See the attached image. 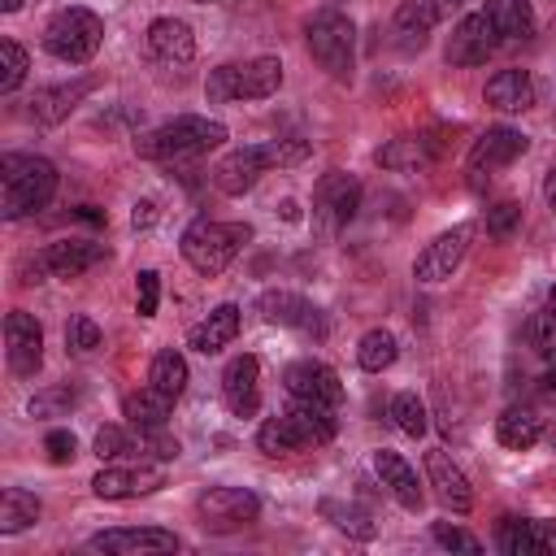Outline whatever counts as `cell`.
<instances>
[{
  "mask_svg": "<svg viewBox=\"0 0 556 556\" xmlns=\"http://www.w3.org/2000/svg\"><path fill=\"white\" fill-rule=\"evenodd\" d=\"M521 226V204L517 200H500L486 208V235L495 239H513V230Z\"/></svg>",
  "mask_w": 556,
  "mask_h": 556,
  "instance_id": "cell-41",
  "label": "cell"
},
{
  "mask_svg": "<svg viewBox=\"0 0 556 556\" xmlns=\"http://www.w3.org/2000/svg\"><path fill=\"white\" fill-rule=\"evenodd\" d=\"M395 356H400V343H395V334L382 330V326H378V330H365L361 343H356V365H361L365 374H382V369H391Z\"/></svg>",
  "mask_w": 556,
  "mask_h": 556,
  "instance_id": "cell-34",
  "label": "cell"
},
{
  "mask_svg": "<svg viewBox=\"0 0 556 556\" xmlns=\"http://www.w3.org/2000/svg\"><path fill=\"white\" fill-rule=\"evenodd\" d=\"M482 13L491 17V26H495V35L504 43H517V39H530L534 35V9H530V0H486Z\"/></svg>",
  "mask_w": 556,
  "mask_h": 556,
  "instance_id": "cell-31",
  "label": "cell"
},
{
  "mask_svg": "<svg viewBox=\"0 0 556 556\" xmlns=\"http://www.w3.org/2000/svg\"><path fill=\"white\" fill-rule=\"evenodd\" d=\"M252 239V226H243V222H213V217H195L187 230H182V261L195 269V274H204V278H213V274H222L239 252H243V243Z\"/></svg>",
  "mask_w": 556,
  "mask_h": 556,
  "instance_id": "cell-5",
  "label": "cell"
},
{
  "mask_svg": "<svg viewBox=\"0 0 556 556\" xmlns=\"http://www.w3.org/2000/svg\"><path fill=\"white\" fill-rule=\"evenodd\" d=\"M387 413H391V421H395L408 439H421V434H426V404H421L413 391H395L391 404H387Z\"/></svg>",
  "mask_w": 556,
  "mask_h": 556,
  "instance_id": "cell-36",
  "label": "cell"
},
{
  "mask_svg": "<svg viewBox=\"0 0 556 556\" xmlns=\"http://www.w3.org/2000/svg\"><path fill=\"white\" fill-rule=\"evenodd\" d=\"M235 334H239V304H217L204 321L187 330V348L200 356H217L226 343H235Z\"/></svg>",
  "mask_w": 556,
  "mask_h": 556,
  "instance_id": "cell-25",
  "label": "cell"
},
{
  "mask_svg": "<svg viewBox=\"0 0 556 556\" xmlns=\"http://www.w3.org/2000/svg\"><path fill=\"white\" fill-rule=\"evenodd\" d=\"M465 0H400V9H395V35H400V43L404 48H421L426 43V35L452 13V9H460Z\"/></svg>",
  "mask_w": 556,
  "mask_h": 556,
  "instance_id": "cell-21",
  "label": "cell"
},
{
  "mask_svg": "<svg viewBox=\"0 0 556 556\" xmlns=\"http://www.w3.org/2000/svg\"><path fill=\"white\" fill-rule=\"evenodd\" d=\"M143 452V434L135 439L130 430H122V426H100L96 430V456L100 460H117V456H126V452Z\"/></svg>",
  "mask_w": 556,
  "mask_h": 556,
  "instance_id": "cell-38",
  "label": "cell"
},
{
  "mask_svg": "<svg viewBox=\"0 0 556 556\" xmlns=\"http://www.w3.org/2000/svg\"><path fill=\"white\" fill-rule=\"evenodd\" d=\"M195 513H200L204 530L226 534V530H243L248 521H256L261 500L248 486H208L195 495Z\"/></svg>",
  "mask_w": 556,
  "mask_h": 556,
  "instance_id": "cell-8",
  "label": "cell"
},
{
  "mask_svg": "<svg viewBox=\"0 0 556 556\" xmlns=\"http://www.w3.org/2000/svg\"><path fill=\"white\" fill-rule=\"evenodd\" d=\"M374 473L382 478V486L395 495V504L400 508H408V513H421V504H426V491L417 486V469L400 456V452H374Z\"/></svg>",
  "mask_w": 556,
  "mask_h": 556,
  "instance_id": "cell-22",
  "label": "cell"
},
{
  "mask_svg": "<svg viewBox=\"0 0 556 556\" xmlns=\"http://www.w3.org/2000/svg\"><path fill=\"white\" fill-rule=\"evenodd\" d=\"M282 87V61L278 56H252V61H226L217 70H208L204 96L213 104L226 100H265Z\"/></svg>",
  "mask_w": 556,
  "mask_h": 556,
  "instance_id": "cell-6",
  "label": "cell"
},
{
  "mask_svg": "<svg viewBox=\"0 0 556 556\" xmlns=\"http://www.w3.org/2000/svg\"><path fill=\"white\" fill-rule=\"evenodd\" d=\"M434 156H439V143L426 139V135H400V139H391V143H382V148L374 152V161H378L382 169H395V174L421 169V165H430Z\"/></svg>",
  "mask_w": 556,
  "mask_h": 556,
  "instance_id": "cell-28",
  "label": "cell"
},
{
  "mask_svg": "<svg viewBox=\"0 0 556 556\" xmlns=\"http://www.w3.org/2000/svg\"><path fill=\"white\" fill-rule=\"evenodd\" d=\"M91 552L104 556H161V552H178V534L161 530V526H122V530H100L87 539Z\"/></svg>",
  "mask_w": 556,
  "mask_h": 556,
  "instance_id": "cell-11",
  "label": "cell"
},
{
  "mask_svg": "<svg viewBox=\"0 0 556 556\" xmlns=\"http://www.w3.org/2000/svg\"><path fill=\"white\" fill-rule=\"evenodd\" d=\"M530 556H556V521L530 517Z\"/></svg>",
  "mask_w": 556,
  "mask_h": 556,
  "instance_id": "cell-46",
  "label": "cell"
},
{
  "mask_svg": "<svg viewBox=\"0 0 556 556\" xmlns=\"http://www.w3.org/2000/svg\"><path fill=\"white\" fill-rule=\"evenodd\" d=\"M500 43H504V39L495 35L491 17H486V13H469V17H460V22L452 26L447 48H443V61L456 65V70H469V65H482Z\"/></svg>",
  "mask_w": 556,
  "mask_h": 556,
  "instance_id": "cell-13",
  "label": "cell"
},
{
  "mask_svg": "<svg viewBox=\"0 0 556 556\" xmlns=\"http://www.w3.org/2000/svg\"><path fill=\"white\" fill-rule=\"evenodd\" d=\"M430 534H434V543L447 547V552H482V539H473L469 530H460V526H452V521H434Z\"/></svg>",
  "mask_w": 556,
  "mask_h": 556,
  "instance_id": "cell-43",
  "label": "cell"
},
{
  "mask_svg": "<svg viewBox=\"0 0 556 556\" xmlns=\"http://www.w3.org/2000/svg\"><path fill=\"white\" fill-rule=\"evenodd\" d=\"M200 4H208V0H200Z\"/></svg>",
  "mask_w": 556,
  "mask_h": 556,
  "instance_id": "cell-51",
  "label": "cell"
},
{
  "mask_svg": "<svg viewBox=\"0 0 556 556\" xmlns=\"http://www.w3.org/2000/svg\"><path fill=\"white\" fill-rule=\"evenodd\" d=\"M282 387L291 400H317V404H330L339 408L343 404V382L339 374L326 365V361H313V356H300L282 369Z\"/></svg>",
  "mask_w": 556,
  "mask_h": 556,
  "instance_id": "cell-15",
  "label": "cell"
},
{
  "mask_svg": "<svg viewBox=\"0 0 556 556\" xmlns=\"http://www.w3.org/2000/svg\"><path fill=\"white\" fill-rule=\"evenodd\" d=\"M426 482L434 486V500H439L443 508H452L456 517L473 508V486H469L465 469H460L443 447H430V452H426Z\"/></svg>",
  "mask_w": 556,
  "mask_h": 556,
  "instance_id": "cell-18",
  "label": "cell"
},
{
  "mask_svg": "<svg viewBox=\"0 0 556 556\" xmlns=\"http://www.w3.org/2000/svg\"><path fill=\"white\" fill-rule=\"evenodd\" d=\"M39 513H43V504H39L35 491L9 486V491L0 495V534H22V530H30V526L39 521Z\"/></svg>",
  "mask_w": 556,
  "mask_h": 556,
  "instance_id": "cell-32",
  "label": "cell"
},
{
  "mask_svg": "<svg viewBox=\"0 0 556 556\" xmlns=\"http://www.w3.org/2000/svg\"><path fill=\"white\" fill-rule=\"evenodd\" d=\"M222 400L235 417H252L261 404V361L252 352H239L226 369H222Z\"/></svg>",
  "mask_w": 556,
  "mask_h": 556,
  "instance_id": "cell-20",
  "label": "cell"
},
{
  "mask_svg": "<svg viewBox=\"0 0 556 556\" xmlns=\"http://www.w3.org/2000/svg\"><path fill=\"white\" fill-rule=\"evenodd\" d=\"M100 43H104V22H100L91 9H83V4L56 9V13L48 17V26H43V48H48L56 61H65V65L91 61V56L100 52Z\"/></svg>",
  "mask_w": 556,
  "mask_h": 556,
  "instance_id": "cell-7",
  "label": "cell"
},
{
  "mask_svg": "<svg viewBox=\"0 0 556 556\" xmlns=\"http://www.w3.org/2000/svg\"><path fill=\"white\" fill-rule=\"evenodd\" d=\"M152 222H156V204H152V200H139L135 213H130V226H135V230H148Z\"/></svg>",
  "mask_w": 556,
  "mask_h": 556,
  "instance_id": "cell-47",
  "label": "cell"
},
{
  "mask_svg": "<svg viewBox=\"0 0 556 556\" xmlns=\"http://www.w3.org/2000/svg\"><path fill=\"white\" fill-rule=\"evenodd\" d=\"M26 0H0V13H17Z\"/></svg>",
  "mask_w": 556,
  "mask_h": 556,
  "instance_id": "cell-49",
  "label": "cell"
},
{
  "mask_svg": "<svg viewBox=\"0 0 556 556\" xmlns=\"http://www.w3.org/2000/svg\"><path fill=\"white\" fill-rule=\"evenodd\" d=\"M165 486V469L156 465H104L96 478H91V491L100 500H139V495H152Z\"/></svg>",
  "mask_w": 556,
  "mask_h": 556,
  "instance_id": "cell-17",
  "label": "cell"
},
{
  "mask_svg": "<svg viewBox=\"0 0 556 556\" xmlns=\"http://www.w3.org/2000/svg\"><path fill=\"white\" fill-rule=\"evenodd\" d=\"M495 543L508 556H530V517H504L495 530Z\"/></svg>",
  "mask_w": 556,
  "mask_h": 556,
  "instance_id": "cell-39",
  "label": "cell"
},
{
  "mask_svg": "<svg viewBox=\"0 0 556 556\" xmlns=\"http://www.w3.org/2000/svg\"><path fill=\"white\" fill-rule=\"evenodd\" d=\"M226 143V126L217 117H200V113H182V117H169L161 126H152L148 135L135 139V152L143 161H165V165H178V161H195L213 148Z\"/></svg>",
  "mask_w": 556,
  "mask_h": 556,
  "instance_id": "cell-1",
  "label": "cell"
},
{
  "mask_svg": "<svg viewBox=\"0 0 556 556\" xmlns=\"http://www.w3.org/2000/svg\"><path fill=\"white\" fill-rule=\"evenodd\" d=\"M482 100L491 109H500V113L534 109V78H530V70H500V74H491L486 87H482Z\"/></svg>",
  "mask_w": 556,
  "mask_h": 556,
  "instance_id": "cell-24",
  "label": "cell"
},
{
  "mask_svg": "<svg viewBox=\"0 0 556 556\" xmlns=\"http://www.w3.org/2000/svg\"><path fill=\"white\" fill-rule=\"evenodd\" d=\"M65 348H70V352H78V356L96 352V348H100V326H96L87 313L70 317V326H65Z\"/></svg>",
  "mask_w": 556,
  "mask_h": 556,
  "instance_id": "cell-40",
  "label": "cell"
},
{
  "mask_svg": "<svg viewBox=\"0 0 556 556\" xmlns=\"http://www.w3.org/2000/svg\"><path fill=\"white\" fill-rule=\"evenodd\" d=\"M469 243H473V222H456L452 230L434 235V239L417 252V261H413V278H417V282H426V287L447 282V278L460 269V261H465Z\"/></svg>",
  "mask_w": 556,
  "mask_h": 556,
  "instance_id": "cell-9",
  "label": "cell"
},
{
  "mask_svg": "<svg viewBox=\"0 0 556 556\" xmlns=\"http://www.w3.org/2000/svg\"><path fill=\"white\" fill-rule=\"evenodd\" d=\"M274 169V152H269V139L265 143H248V148H235L226 152L217 165H213V187L222 195H243L261 182V174Z\"/></svg>",
  "mask_w": 556,
  "mask_h": 556,
  "instance_id": "cell-12",
  "label": "cell"
},
{
  "mask_svg": "<svg viewBox=\"0 0 556 556\" xmlns=\"http://www.w3.org/2000/svg\"><path fill=\"white\" fill-rule=\"evenodd\" d=\"M547 313H556V282H552V291H547Z\"/></svg>",
  "mask_w": 556,
  "mask_h": 556,
  "instance_id": "cell-50",
  "label": "cell"
},
{
  "mask_svg": "<svg viewBox=\"0 0 556 556\" xmlns=\"http://www.w3.org/2000/svg\"><path fill=\"white\" fill-rule=\"evenodd\" d=\"M495 439L508 447V452H530L539 439H543V417L534 408H504L495 417Z\"/></svg>",
  "mask_w": 556,
  "mask_h": 556,
  "instance_id": "cell-29",
  "label": "cell"
},
{
  "mask_svg": "<svg viewBox=\"0 0 556 556\" xmlns=\"http://www.w3.org/2000/svg\"><path fill=\"white\" fill-rule=\"evenodd\" d=\"M4 356L17 378H35L43 365V326L26 308H13L4 317Z\"/></svg>",
  "mask_w": 556,
  "mask_h": 556,
  "instance_id": "cell-14",
  "label": "cell"
},
{
  "mask_svg": "<svg viewBox=\"0 0 556 556\" xmlns=\"http://www.w3.org/2000/svg\"><path fill=\"white\" fill-rule=\"evenodd\" d=\"M187 356L178 352V348H161L156 356H152V365H148V382L156 387V391H165L169 400H178L182 391H187Z\"/></svg>",
  "mask_w": 556,
  "mask_h": 556,
  "instance_id": "cell-33",
  "label": "cell"
},
{
  "mask_svg": "<svg viewBox=\"0 0 556 556\" xmlns=\"http://www.w3.org/2000/svg\"><path fill=\"white\" fill-rule=\"evenodd\" d=\"M156 304H161V274L156 269H139V278H135V308H139V317H156Z\"/></svg>",
  "mask_w": 556,
  "mask_h": 556,
  "instance_id": "cell-42",
  "label": "cell"
},
{
  "mask_svg": "<svg viewBox=\"0 0 556 556\" xmlns=\"http://www.w3.org/2000/svg\"><path fill=\"white\" fill-rule=\"evenodd\" d=\"M104 256H109L104 243H91V239H56V243L43 248L48 274H56V278H78V274H87L91 265H100Z\"/></svg>",
  "mask_w": 556,
  "mask_h": 556,
  "instance_id": "cell-26",
  "label": "cell"
},
{
  "mask_svg": "<svg viewBox=\"0 0 556 556\" xmlns=\"http://www.w3.org/2000/svg\"><path fill=\"white\" fill-rule=\"evenodd\" d=\"M91 87H96L91 78H74V83L39 87V91H35V100H30V117H35L39 126H56V122H65V117L74 113V104H78Z\"/></svg>",
  "mask_w": 556,
  "mask_h": 556,
  "instance_id": "cell-27",
  "label": "cell"
},
{
  "mask_svg": "<svg viewBox=\"0 0 556 556\" xmlns=\"http://www.w3.org/2000/svg\"><path fill=\"white\" fill-rule=\"evenodd\" d=\"M356 208H361V182L352 174L330 169V174L317 178V187H313V222L321 230L348 226L356 217Z\"/></svg>",
  "mask_w": 556,
  "mask_h": 556,
  "instance_id": "cell-10",
  "label": "cell"
},
{
  "mask_svg": "<svg viewBox=\"0 0 556 556\" xmlns=\"http://www.w3.org/2000/svg\"><path fill=\"white\" fill-rule=\"evenodd\" d=\"M530 343L547 365H556V313H539L530 321Z\"/></svg>",
  "mask_w": 556,
  "mask_h": 556,
  "instance_id": "cell-44",
  "label": "cell"
},
{
  "mask_svg": "<svg viewBox=\"0 0 556 556\" xmlns=\"http://www.w3.org/2000/svg\"><path fill=\"white\" fill-rule=\"evenodd\" d=\"M321 517L334 526V530H343V534H352V539H374L378 534V526L369 521V513H361L356 504H339V500H321Z\"/></svg>",
  "mask_w": 556,
  "mask_h": 556,
  "instance_id": "cell-35",
  "label": "cell"
},
{
  "mask_svg": "<svg viewBox=\"0 0 556 556\" xmlns=\"http://www.w3.org/2000/svg\"><path fill=\"white\" fill-rule=\"evenodd\" d=\"M543 195H547V208L556 213V165L547 169V182H543Z\"/></svg>",
  "mask_w": 556,
  "mask_h": 556,
  "instance_id": "cell-48",
  "label": "cell"
},
{
  "mask_svg": "<svg viewBox=\"0 0 556 556\" xmlns=\"http://www.w3.org/2000/svg\"><path fill=\"white\" fill-rule=\"evenodd\" d=\"M0 187H4V217L17 222L26 213H39L56 195V165L35 152H4L0 156Z\"/></svg>",
  "mask_w": 556,
  "mask_h": 556,
  "instance_id": "cell-3",
  "label": "cell"
},
{
  "mask_svg": "<svg viewBox=\"0 0 556 556\" xmlns=\"http://www.w3.org/2000/svg\"><path fill=\"white\" fill-rule=\"evenodd\" d=\"M169 408H174V400H169L165 391H156L152 382H148L143 391H130V395L122 400V417H126L135 430H165Z\"/></svg>",
  "mask_w": 556,
  "mask_h": 556,
  "instance_id": "cell-30",
  "label": "cell"
},
{
  "mask_svg": "<svg viewBox=\"0 0 556 556\" xmlns=\"http://www.w3.org/2000/svg\"><path fill=\"white\" fill-rule=\"evenodd\" d=\"M526 148H530V139H526L517 126H486V130L473 139V148H469V174H473V182H482L486 174L513 165Z\"/></svg>",
  "mask_w": 556,
  "mask_h": 556,
  "instance_id": "cell-16",
  "label": "cell"
},
{
  "mask_svg": "<svg viewBox=\"0 0 556 556\" xmlns=\"http://www.w3.org/2000/svg\"><path fill=\"white\" fill-rule=\"evenodd\" d=\"M43 452H48V460H52V465H70V460L78 456V439H74L70 430H48Z\"/></svg>",
  "mask_w": 556,
  "mask_h": 556,
  "instance_id": "cell-45",
  "label": "cell"
},
{
  "mask_svg": "<svg viewBox=\"0 0 556 556\" xmlns=\"http://www.w3.org/2000/svg\"><path fill=\"white\" fill-rule=\"evenodd\" d=\"M26 70H30V56H26V48H22L17 39H0V91H4V96L22 87Z\"/></svg>",
  "mask_w": 556,
  "mask_h": 556,
  "instance_id": "cell-37",
  "label": "cell"
},
{
  "mask_svg": "<svg viewBox=\"0 0 556 556\" xmlns=\"http://www.w3.org/2000/svg\"><path fill=\"white\" fill-rule=\"evenodd\" d=\"M339 421H334V408L330 404H317V400H291V408H282L278 417H265L261 430H256V447L265 456H287V452H300L308 443H326L334 439Z\"/></svg>",
  "mask_w": 556,
  "mask_h": 556,
  "instance_id": "cell-2",
  "label": "cell"
},
{
  "mask_svg": "<svg viewBox=\"0 0 556 556\" xmlns=\"http://www.w3.org/2000/svg\"><path fill=\"white\" fill-rule=\"evenodd\" d=\"M256 308H261V317H265V321H274V326H291V330L313 334V339H321V334H326L321 308H317L313 300L295 295V291H265Z\"/></svg>",
  "mask_w": 556,
  "mask_h": 556,
  "instance_id": "cell-19",
  "label": "cell"
},
{
  "mask_svg": "<svg viewBox=\"0 0 556 556\" xmlns=\"http://www.w3.org/2000/svg\"><path fill=\"white\" fill-rule=\"evenodd\" d=\"M148 52L165 65H182L195 56V35L182 17H156L148 22Z\"/></svg>",
  "mask_w": 556,
  "mask_h": 556,
  "instance_id": "cell-23",
  "label": "cell"
},
{
  "mask_svg": "<svg viewBox=\"0 0 556 556\" xmlns=\"http://www.w3.org/2000/svg\"><path fill=\"white\" fill-rule=\"evenodd\" d=\"M304 48L308 56L334 78V83H348L352 70H356V26L343 9L326 4L317 9L308 22H304Z\"/></svg>",
  "mask_w": 556,
  "mask_h": 556,
  "instance_id": "cell-4",
  "label": "cell"
}]
</instances>
